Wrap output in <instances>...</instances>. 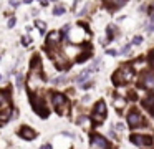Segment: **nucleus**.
<instances>
[{
	"label": "nucleus",
	"mask_w": 154,
	"mask_h": 149,
	"mask_svg": "<svg viewBox=\"0 0 154 149\" xmlns=\"http://www.w3.org/2000/svg\"><path fill=\"white\" fill-rule=\"evenodd\" d=\"M133 78H134V68L131 65H124V66H121L118 71L114 73L113 81H114V85L121 86V85H126V83L133 81Z\"/></svg>",
	"instance_id": "nucleus-1"
},
{
	"label": "nucleus",
	"mask_w": 154,
	"mask_h": 149,
	"mask_svg": "<svg viewBox=\"0 0 154 149\" xmlns=\"http://www.w3.org/2000/svg\"><path fill=\"white\" fill-rule=\"evenodd\" d=\"M88 36H90V33L85 25H78L75 28H70V31H68L70 43H83L85 40H88Z\"/></svg>",
	"instance_id": "nucleus-2"
},
{
	"label": "nucleus",
	"mask_w": 154,
	"mask_h": 149,
	"mask_svg": "<svg viewBox=\"0 0 154 149\" xmlns=\"http://www.w3.org/2000/svg\"><path fill=\"white\" fill-rule=\"evenodd\" d=\"M51 103H53V106H55L58 114L65 116V114L68 113V99L63 93H55V94L51 96Z\"/></svg>",
	"instance_id": "nucleus-3"
},
{
	"label": "nucleus",
	"mask_w": 154,
	"mask_h": 149,
	"mask_svg": "<svg viewBox=\"0 0 154 149\" xmlns=\"http://www.w3.org/2000/svg\"><path fill=\"white\" fill-rule=\"evenodd\" d=\"M41 75H40V66H38V58L33 60V70H32L30 76H28V88H30L32 91L35 90L36 86H40L41 85Z\"/></svg>",
	"instance_id": "nucleus-4"
},
{
	"label": "nucleus",
	"mask_w": 154,
	"mask_h": 149,
	"mask_svg": "<svg viewBox=\"0 0 154 149\" xmlns=\"http://www.w3.org/2000/svg\"><path fill=\"white\" fill-rule=\"evenodd\" d=\"M131 143H134L139 148H151L153 146V139L149 136H141V134H133L131 136Z\"/></svg>",
	"instance_id": "nucleus-5"
},
{
	"label": "nucleus",
	"mask_w": 154,
	"mask_h": 149,
	"mask_svg": "<svg viewBox=\"0 0 154 149\" xmlns=\"http://www.w3.org/2000/svg\"><path fill=\"white\" fill-rule=\"evenodd\" d=\"M104 116H106V104L103 101H99V103H96V106L93 109V118H94L96 123H101L104 119Z\"/></svg>",
	"instance_id": "nucleus-6"
},
{
	"label": "nucleus",
	"mask_w": 154,
	"mask_h": 149,
	"mask_svg": "<svg viewBox=\"0 0 154 149\" xmlns=\"http://www.w3.org/2000/svg\"><path fill=\"white\" fill-rule=\"evenodd\" d=\"M143 123H144V119H143V116H141V113L131 111V113L128 114V124L131 128H138V126H141Z\"/></svg>",
	"instance_id": "nucleus-7"
},
{
	"label": "nucleus",
	"mask_w": 154,
	"mask_h": 149,
	"mask_svg": "<svg viewBox=\"0 0 154 149\" xmlns=\"http://www.w3.org/2000/svg\"><path fill=\"white\" fill-rule=\"evenodd\" d=\"M108 148V143L106 139L99 136V134H93L91 136V149H106Z\"/></svg>",
	"instance_id": "nucleus-8"
},
{
	"label": "nucleus",
	"mask_w": 154,
	"mask_h": 149,
	"mask_svg": "<svg viewBox=\"0 0 154 149\" xmlns=\"http://www.w3.org/2000/svg\"><path fill=\"white\" fill-rule=\"evenodd\" d=\"M141 86L146 90H154V73H144L141 76Z\"/></svg>",
	"instance_id": "nucleus-9"
},
{
	"label": "nucleus",
	"mask_w": 154,
	"mask_h": 149,
	"mask_svg": "<svg viewBox=\"0 0 154 149\" xmlns=\"http://www.w3.org/2000/svg\"><path fill=\"white\" fill-rule=\"evenodd\" d=\"M32 104H33V109H35L38 114H40L41 118H46V116H48V109L43 108V103H41V99L38 101L35 96H32Z\"/></svg>",
	"instance_id": "nucleus-10"
},
{
	"label": "nucleus",
	"mask_w": 154,
	"mask_h": 149,
	"mask_svg": "<svg viewBox=\"0 0 154 149\" xmlns=\"http://www.w3.org/2000/svg\"><path fill=\"white\" fill-rule=\"evenodd\" d=\"M62 31H51V33H48V38H46V45L48 46H57L58 43H60V40H62Z\"/></svg>",
	"instance_id": "nucleus-11"
},
{
	"label": "nucleus",
	"mask_w": 154,
	"mask_h": 149,
	"mask_svg": "<svg viewBox=\"0 0 154 149\" xmlns=\"http://www.w3.org/2000/svg\"><path fill=\"white\" fill-rule=\"evenodd\" d=\"M51 57L55 58L57 68H68V66H66V57H65V55H62V52L53 50V55H51Z\"/></svg>",
	"instance_id": "nucleus-12"
},
{
	"label": "nucleus",
	"mask_w": 154,
	"mask_h": 149,
	"mask_svg": "<svg viewBox=\"0 0 154 149\" xmlns=\"http://www.w3.org/2000/svg\"><path fill=\"white\" fill-rule=\"evenodd\" d=\"M143 104H144V108L149 111V114H153L154 116V94L153 93L146 94V98L143 99Z\"/></svg>",
	"instance_id": "nucleus-13"
},
{
	"label": "nucleus",
	"mask_w": 154,
	"mask_h": 149,
	"mask_svg": "<svg viewBox=\"0 0 154 149\" xmlns=\"http://www.w3.org/2000/svg\"><path fill=\"white\" fill-rule=\"evenodd\" d=\"M18 136H20V138H23V139H28V141H32V139L36 138V133H35L32 128H27V126H23V128L18 131Z\"/></svg>",
	"instance_id": "nucleus-14"
},
{
	"label": "nucleus",
	"mask_w": 154,
	"mask_h": 149,
	"mask_svg": "<svg viewBox=\"0 0 154 149\" xmlns=\"http://www.w3.org/2000/svg\"><path fill=\"white\" fill-rule=\"evenodd\" d=\"M8 103H10V99H8V93L7 91H0V111L5 109V108H8Z\"/></svg>",
	"instance_id": "nucleus-15"
},
{
	"label": "nucleus",
	"mask_w": 154,
	"mask_h": 149,
	"mask_svg": "<svg viewBox=\"0 0 154 149\" xmlns=\"http://www.w3.org/2000/svg\"><path fill=\"white\" fill-rule=\"evenodd\" d=\"M104 3L109 8H118V7H123L126 3V0H104Z\"/></svg>",
	"instance_id": "nucleus-16"
},
{
	"label": "nucleus",
	"mask_w": 154,
	"mask_h": 149,
	"mask_svg": "<svg viewBox=\"0 0 154 149\" xmlns=\"http://www.w3.org/2000/svg\"><path fill=\"white\" fill-rule=\"evenodd\" d=\"M91 73L93 71L90 70V68H88V70H85V71H81L80 75H78V78H76V83H78V85H83V83H85V80H88V76H90Z\"/></svg>",
	"instance_id": "nucleus-17"
},
{
	"label": "nucleus",
	"mask_w": 154,
	"mask_h": 149,
	"mask_svg": "<svg viewBox=\"0 0 154 149\" xmlns=\"http://www.w3.org/2000/svg\"><path fill=\"white\" fill-rule=\"evenodd\" d=\"M78 124H80V126H83L85 129H90V128H91V119L86 118V116H81V118L78 119Z\"/></svg>",
	"instance_id": "nucleus-18"
},
{
	"label": "nucleus",
	"mask_w": 154,
	"mask_h": 149,
	"mask_svg": "<svg viewBox=\"0 0 154 149\" xmlns=\"http://www.w3.org/2000/svg\"><path fill=\"white\" fill-rule=\"evenodd\" d=\"M65 13V7L63 5H55L53 7V15H63Z\"/></svg>",
	"instance_id": "nucleus-19"
},
{
	"label": "nucleus",
	"mask_w": 154,
	"mask_h": 149,
	"mask_svg": "<svg viewBox=\"0 0 154 149\" xmlns=\"http://www.w3.org/2000/svg\"><path fill=\"white\" fill-rule=\"evenodd\" d=\"M65 83H66V76H58L53 80V85L55 86H60V85H65Z\"/></svg>",
	"instance_id": "nucleus-20"
},
{
	"label": "nucleus",
	"mask_w": 154,
	"mask_h": 149,
	"mask_svg": "<svg viewBox=\"0 0 154 149\" xmlns=\"http://www.w3.org/2000/svg\"><path fill=\"white\" fill-rule=\"evenodd\" d=\"M113 36H114V25H109L108 27V40H106V43L113 41Z\"/></svg>",
	"instance_id": "nucleus-21"
},
{
	"label": "nucleus",
	"mask_w": 154,
	"mask_h": 149,
	"mask_svg": "<svg viewBox=\"0 0 154 149\" xmlns=\"http://www.w3.org/2000/svg\"><path fill=\"white\" fill-rule=\"evenodd\" d=\"M124 104H126V101H124L123 98H116V99H114V106H116L118 109L124 108Z\"/></svg>",
	"instance_id": "nucleus-22"
},
{
	"label": "nucleus",
	"mask_w": 154,
	"mask_h": 149,
	"mask_svg": "<svg viewBox=\"0 0 154 149\" xmlns=\"http://www.w3.org/2000/svg\"><path fill=\"white\" fill-rule=\"evenodd\" d=\"M146 27H148V31H149V33H153V31H154V15H151V20H149V23Z\"/></svg>",
	"instance_id": "nucleus-23"
},
{
	"label": "nucleus",
	"mask_w": 154,
	"mask_h": 149,
	"mask_svg": "<svg viewBox=\"0 0 154 149\" xmlns=\"http://www.w3.org/2000/svg\"><path fill=\"white\" fill-rule=\"evenodd\" d=\"M36 28H38V30H40V33H43V31H45V28H46V25H45V22H36Z\"/></svg>",
	"instance_id": "nucleus-24"
},
{
	"label": "nucleus",
	"mask_w": 154,
	"mask_h": 149,
	"mask_svg": "<svg viewBox=\"0 0 154 149\" xmlns=\"http://www.w3.org/2000/svg\"><path fill=\"white\" fill-rule=\"evenodd\" d=\"M22 85H23V76L22 75H17V86L22 88Z\"/></svg>",
	"instance_id": "nucleus-25"
},
{
	"label": "nucleus",
	"mask_w": 154,
	"mask_h": 149,
	"mask_svg": "<svg viewBox=\"0 0 154 149\" xmlns=\"http://www.w3.org/2000/svg\"><path fill=\"white\" fill-rule=\"evenodd\" d=\"M141 41H143V36H134V38H133L134 45H141Z\"/></svg>",
	"instance_id": "nucleus-26"
},
{
	"label": "nucleus",
	"mask_w": 154,
	"mask_h": 149,
	"mask_svg": "<svg viewBox=\"0 0 154 149\" xmlns=\"http://www.w3.org/2000/svg\"><path fill=\"white\" fill-rule=\"evenodd\" d=\"M70 28H71L70 25H65V27H63V30H62V35H68V31H70Z\"/></svg>",
	"instance_id": "nucleus-27"
},
{
	"label": "nucleus",
	"mask_w": 154,
	"mask_h": 149,
	"mask_svg": "<svg viewBox=\"0 0 154 149\" xmlns=\"http://www.w3.org/2000/svg\"><path fill=\"white\" fill-rule=\"evenodd\" d=\"M129 48H131V45H126V46H123V50H121V55H126V53L129 52Z\"/></svg>",
	"instance_id": "nucleus-28"
},
{
	"label": "nucleus",
	"mask_w": 154,
	"mask_h": 149,
	"mask_svg": "<svg viewBox=\"0 0 154 149\" xmlns=\"http://www.w3.org/2000/svg\"><path fill=\"white\" fill-rule=\"evenodd\" d=\"M15 23H17L15 17H13V18H10V20H8V27H10V28H13V27H15Z\"/></svg>",
	"instance_id": "nucleus-29"
},
{
	"label": "nucleus",
	"mask_w": 154,
	"mask_h": 149,
	"mask_svg": "<svg viewBox=\"0 0 154 149\" xmlns=\"http://www.w3.org/2000/svg\"><path fill=\"white\" fill-rule=\"evenodd\" d=\"M88 57H90V53H88V52H86V53H85V55H81V57L78 58V62H85V60H86V58H88Z\"/></svg>",
	"instance_id": "nucleus-30"
},
{
	"label": "nucleus",
	"mask_w": 154,
	"mask_h": 149,
	"mask_svg": "<svg viewBox=\"0 0 154 149\" xmlns=\"http://www.w3.org/2000/svg\"><path fill=\"white\" fill-rule=\"evenodd\" d=\"M22 43H23V45H28V43H30V38H28V36H23V38H22Z\"/></svg>",
	"instance_id": "nucleus-31"
},
{
	"label": "nucleus",
	"mask_w": 154,
	"mask_h": 149,
	"mask_svg": "<svg viewBox=\"0 0 154 149\" xmlns=\"http://www.w3.org/2000/svg\"><path fill=\"white\" fill-rule=\"evenodd\" d=\"M116 129H118V131H124V124L123 123H118V124H116Z\"/></svg>",
	"instance_id": "nucleus-32"
},
{
	"label": "nucleus",
	"mask_w": 154,
	"mask_h": 149,
	"mask_svg": "<svg viewBox=\"0 0 154 149\" xmlns=\"http://www.w3.org/2000/svg\"><path fill=\"white\" fill-rule=\"evenodd\" d=\"M108 55H111V57H114V55H118V52H116V50H108Z\"/></svg>",
	"instance_id": "nucleus-33"
},
{
	"label": "nucleus",
	"mask_w": 154,
	"mask_h": 149,
	"mask_svg": "<svg viewBox=\"0 0 154 149\" xmlns=\"http://www.w3.org/2000/svg\"><path fill=\"white\" fill-rule=\"evenodd\" d=\"M81 86H83V88H85V90H88V88L91 86V81H88V83H83Z\"/></svg>",
	"instance_id": "nucleus-34"
},
{
	"label": "nucleus",
	"mask_w": 154,
	"mask_h": 149,
	"mask_svg": "<svg viewBox=\"0 0 154 149\" xmlns=\"http://www.w3.org/2000/svg\"><path fill=\"white\" fill-rule=\"evenodd\" d=\"M149 15H154V3L149 7Z\"/></svg>",
	"instance_id": "nucleus-35"
},
{
	"label": "nucleus",
	"mask_w": 154,
	"mask_h": 149,
	"mask_svg": "<svg viewBox=\"0 0 154 149\" xmlns=\"http://www.w3.org/2000/svg\"><path fill=\"white\" fill-rule=\"evenodd\" d=\"M109 138H116V133H114V131H113V129H111V131H109Z\"/></svg>",
	"instance_id": "nucleus-36"
},
{
	"label": "nucleus",
	"mask_w": 154,
	"mask_h": 149,
	"mask_svg": "<svg viewBox=\"0 0 154 149\" xmlns=\"http://www.w3.org/2000/svg\"><path fill=\"white\" fill-rule=\"evenodd\" d=\"M40 149H51V146H50V144H45V146H41Z\"/></svg>",
	"instance_id": "nucleus-37"
},
{
	"label": "nucleus",
	"mask_w": 154,
	"mask_h": 149,
	"mask_svg": "<svg viewBox=\"0 0 154 149\" xmlns=\"http://www.w3.org/2000/svg\"><path fill=\"white\" fill-rule=\"evenodd\" d=\"M151 63L154 65V52H153V55H151Z\"/></svg>",
	"instance_id": "nucleus-38"
},
{
	"label": "nucleus",
	"mask_w": 154,
	"mask_h": 149,
	"mask_svg": "<svg viewBox=\"0 0 154 149\" xmlns=\"http://www.w3.org/2000/svg\"><path fill=\"white\" fill-rule=\"evenodd\" d=\"M48 3V0H41V5H46Z\"/></svg>",
	"instance_id": "nucleus-39"
},
{
	"label": "nucleus",
	"mask_w": 154,
	"mask_h": 149,
	"mask_svg": "<svg viewBox=\"0 0 154 149\" xmlns=\"http://www.w3.org/2000/svg\"><path fill=\"white\" fill-rule=\"evenodd\" d=\"M48 2H55V0H48Z\"/></svg>",
	"instance_id": "nucleus-40"
},
{
	"label": "nucleus",
	"mask_w": 154,
	"mask_h": 149,
	"mask_svg": "<svg viewBox=\"0 0 154 149\" xmlns=\"http://www.w3.org/2000/svg\"><path fill=\"white\" fill-rule=\"evenodd\" d=\"M0 80H2V75H0Z\"/></svg>",
	"instance_id": "nucleus-41"
}]
</instances>
